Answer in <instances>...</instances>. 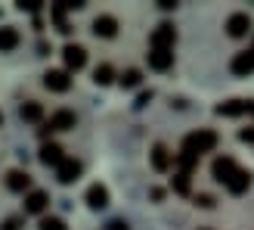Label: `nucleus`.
I'll use <instances>...</instances> for the list:
<instances>
[{
	"instance_id": "nucleus-3",
	"label": "nucleus",
	"mask_w": 254,
	"mask_h": 230,
	"mask_svg": "<svg viewBox=\"0 0 254 230\" xmlns=\"http://www.w3.org/2000/svg\"><path fill=\"white\" fill-rule=\"evenodd\" d=\"M62 59H65V69L68 72H81L87 66V50L81 44H65V50H62Z\"/></svg>"
},
{
	"instance_id": "nucleus-27",
	"label": "nucleus",
	"mask_w": 254,
	"mask_h": 230,
	"mask_svg": "<svg viewBox=\"0 0 254 230\" xmlns=\"http://www.w3.org/2000/svg\"><path fill=\"white\" fill-rule=\"evenodd\" d=\"M195 206H201V209H214V196L198 193V196H195Z\"/></svg>"
},
{
	"instance_id": "nucleus-16",
	"label": "nucleus",
	"mask_w": 254,
	"mask_h": 230,
	"mask_svg": "<svg viewBox=\"0 0 254 230\" xmlns=\"http://www.w3.org/2000/svg\"><path fill=\"white\" fill-rule=\"evenodd\" d=\"M93 34H96V37H115V34H118V19H112V16H96Z\"/></svg>"
},
{
	"instance_id": "nucleus-32",
	"label": "nucleus",
	"mask_w": 254,
	"mask_h": 230,
	"mask_svg": "<svg viewBox=\"0 0 254 230\" xmlns=\"http://www.w3.org/2000/svg\"><path fill=\"white\" fill-rule=\"evenodd\" d=\"M158 6H161V9H177L174 0H158Z\"/></svg>"
},
{
	"instance_id": "nucleus-14",
	"label": "nucleus",
	"mask_w": 254,
	"mask_h": 230,
	"mask_svg": "<svg viewBox=\"0 0 254 230\" xmlns=\"http://www.w3.org/2000/svg\"><path fill=\"white\" fill-rule=\"evenodd\" d=\"M171 66H174V50H152V53H149V69L168 72Z\"/></svg>"
},
{
	"instance_id": "nucleus-21",
	"label": "nucleus",
	"mask_w": 254,
	"mask_h": 230,
	"mask_svg": "<svg viewBox=\"0 0 254 230\" xmlns=\"http://www.w3.org/2000/svg\"><path fill=\"white\" fill-rule=\"evenodd\" d=\"M93 81H96L99 87L112 84V81H115V69H112L109 62H103V66H96V72H93Z\"/></svg>"
},
{
	"instance_id": "nucleus-2",
	"label": "nucleus",
	"mask_w": 254,
	"mask_h": 230,
	"mask_svg": "<svg viewBox=\"0 0 254 230\" xmlns=\"http://www.w3.org/2000/svg\"><path fill=\"white\" fill-rule=\"evenodd\" d=\"M174 44H177V28L171 22H161L152 31V50H174Z\"/></svg>"
},
{
	"instance_id": "nucleus-31",
	"label": "nucleus",
	"mask_w": 254,
	"mask_h": 230,
	"mask_svg": "<svg viewBox=\"0 0 254 230\" xmlns=\"http://www.w3.org/2000/svg\"><path fill=\"white\" fill-rule=\"evenodd\" d=\"M149 100H152V91H149V94H139V97H136V106H146Z\"/></svg>"
},
{
	"instance_id": "nucleus-23",
	"label": "nucleus",
	"mask_w": 254,
	"mask_h": 230,
	"mask_svg": "<svg viewBox=\"0 0 254 230\" xmlns=\"http://www.w3.org/2000/svg\"><path fill=\"white\" fill-rule=\"evenodd\" d=\"M171 184H174V193H180V196H189V174H183V171H177Z\"/></svg>"
},
{
	"instance_id": "nucleus-5",
	"label": "nucleus",
	"mask_w": 254,
	"mask_h": 230,
	"mask_svg": "<svg viewBox=\"0 0 254 230\" xmlns=\"http://www.w3.org/2000/svg\"><path fill=\"white\" fill-rule=\"evenodd\" d=\"M236 171H239V168H236V162H233L230 156H217V159H214V165H211L214 181H220V184H230V177H233Z\"/></svg>"
},
{
	"instance_id": "nucleus-8",
	"label": "nucleus",
	"mask_w": 254,
	"mask_h": 230,
	"mask_svg": "<svg viewBox=\"0 0 254 230\" xmlns=\"http://www.w3.org/2000/svg\"><path fill=\"white\" fill-rule=\"evenodd\" d=\"M6 187L12 190V193H31V174L22 171V168H12L6 174Z\"/></svg>"
},
{
	"instance_id": "nucleus-10",
	"label": "nucleus",
	"mask_w": 254,
	"mask_h": 230,
	"mask_svg": "<svg viewBox=\"0 0 254 230\" xmlns=\"http://www.w3.org/2000/svg\"><path fill=\"white\" fill-rule=\"evenodd\" d=\"M47 206H50V193H47V190H31V193L25 196V212H28V215H41Z\"/></svg>"
},
{
	"instance_id": "nucleus-9",
	"label": "nucleus",
	"mask_w": 254,
	"mask_h": 230,
	"mask_svg": "<svg viewBox=\"0 0 254 230\" xmlns=\"http://www.w3.org/2000/svg\"><path fill=\"white\" fill-rule=\"evenodd\" d=\"M74 124H78V118H74L71 109H56L50 115V131H71Z\"/></svg>"
},
{
	"instance_id": "nucleus-29",
	"label": "nucleus",
	"mask_w": 254,
	"mask_h": 230,
	"mask_svg": "<svg viewBox=\"0 0 254 230\" xmlns=\"http://www.w3.org/2000/svg\"><path fill=\"white\" fill-rule=\"evenodd\" d=\"M239 140H242V143H254V127H242V131H239Z\"/></svg>"
},
{
	"instance_id": "nucleus-6",
	"label": "nucleus",
	"mask_w": 254,
	"mask_h": 230,
	"mask_svg": "<svg viewBox=\"0 0 254 230\" xmlns=\"http://www.w3.org/2000/svg\"><path fill=\"white\" fill-rule=\"evenodd\" d=\"M233 75H239V78H248V75L254 72V47L251 50H242V53H236L233 62H230Z\"/></svg>"
},
{
	"instance_id": "nucleus-7",
	"label": "nucleus",
	"mask_w": 254,
	"mask_h": 230,
	"mask_svg": "<svg viewBox=\"0 0 254 230\" xmlns=\"http://www.w3.org/2000/svg\"><path fill=\"white\" fill-rule=\"evenodd\" d=\"M251 28V16L248 12H233L230 19H226V34L230 37H245Z\"/></svg>"
},
{
	"instance_id": "nucleus-18",
	"label": "nucleus",
	"mask_w": 254,
	"mask_h": 230,
	"mask_svg": "<svg viewBox=\"0 0 254 230\" xmlns=\"http://www.w3.org/2000/svg\"><path fill=\"white\" fill-rule=\"evenodd\" d=\"M19 31L12 28V25H3V28H0V53H9V50H16L19 47Z\"/></svg>"
},
{
	"instance_id": "nucleus-26",
	"label": "nucleus",
	"mask_w": 254,
	"mask_h": 230,
	"mask_svg": "<svg viewBox=\"0 0 254 230\" xmlns=\"http://www.w3.org/2000/svg\"><path fill=\"white\" fill-rule=\"evenodd\" d=\"M19 9L22 12H37L41 9V0H19Z\"/></svg>"
},
{
	"instance_id": "nucleus-30",
	"label": "nucleus",
	"mask_w": 254,
	"mask_h": 230,
	"mask_svg": "<svg viewBox=\"0 0 254 230\" xmlns=\"http://www.w3.org/2000/svg\"><path fill=\"white\" fill-rule=\"evenodd\" d=\"M106 230H130V227H127L124 221H109V227Z\"/></svg>"
},
{
	"instance_id": "nucleus-35",
	"label": "nucleus",
	"mask_w": 254,
	"mask_h": 230,
	"mask_svg": "<svg viewBox=\"0 0 254 230\" xmlns=\"http://www.w3.org/2000/svg\"><path fill=\"white\" fill-rule=\"evenodd\" d=\"M0 124H3V112H0Z\"/></svg>"
},
{
	"instance_id": "nucleus-22",
	"label": "nucleus",
	"mask_w": 254,
	"mask_h": 230,
	"mask_svg": "<svg viewBox=\"0 0 254 230\" xmlns=\"http://www.w3.org/2000/svg\"><path fill=\"white\" fill-rule=\"evenodd\" d=\"M19 115H22L25 121H41V118H44V106H41V103H22Z\"/></svg>"
},
{
	"instance_id": "nucleus-33",
	"label": "nucleus",
	"mask_w": 254,
	"mask_h": 230,
	"mask_svg": "<svg viewBox=\"0 0 254 230\" xmlns=\"http://www.w3.org/2000/svg\"><path fill=\"white\" fill-rule=\"evenodd\" d=\"M149 196H152V199H161V196H164V190H158V187H152V190H149Z\"/></svg>"
},
{
	"instance_id": "nucleus-25",
	"label": "nucleus",
	"mask_w": 254,
	"mask_h": 230,
	"mask_svg": "<svg viewBox=\"0 0 254 230\" xmlns=\"http://www.w3.org/2000/svg\"><path fill=\"white\" fill-rule=\"evenodd\" d=\"M41 230H68V227H65V221H62V218H53V215H50V218L41 221Z\"/></svg>"
},
{
	"instance_id": "nucleus-17",
	"label": "nucleus",
	"mask_w": 254,
	"mask_h": 230,
	"mask_svg": "<svg viewBox=\"0 0 254 230\" xmlns=\"http://www.w3.org/2000/svg\"><path fill=\"white\" fill-rule=\"evenodd\" d=\"M171 165H174V156H171L168 149H164L161 143L152 146V168H155V171H168Z\"/></svg>"
},
{
	"instance_id": "nucleus-4",
	"label": "nucleus",
	"mask_w": 254,
	"mask_h": 230,
	"mask_svg": "<svg viewBox=\"0 0 254 230\" xmlns=\"http://www.w3.org/2000/svg\"><path fill=\"white\" fill-rule=\"evenodd\" d=\"M44 87H47V91H53V94H65L68 87H71L68 72H62V69H50V72L44 75Z\"/></svg>"
},
{
	"instance_id": "nucleus-34",
	"label": "nucleus",
	"mask_w": 254,
	"mask_h": 230,
	"mask_svg": "<svg viewBox=\"0 0 254 230\" xmlns=\"http://www.w3.org/2000/svg\"><path fill=\"white\" fill-rule=\"evenodd\" d=\"M248 115H254V100H248Z\"/></svg>"
},
{
	"instance_id": "nucleus-36",
	"label": "nucleus",
	"mask_w": 254,
	"mask_h": 230,
	"mask_svg": "<svg viewBox=\"0 0 254 230\" xmlns=\"http://www.w3.org/2000/svg\"><path fill=\"white\" fill-rule=\"evenodd\" d=\"M198 230H211V227H198Z\"/></svg>"
},
{
	"instance_id": "nucleus-19",
	"label": "nucleus",
	"mask_w": 254,
	"mask_h": 230,
	"mask_svg": "<svg viewBox=\"0 0 254 230\" xmlns=\"http://www.w3.org/2000/svg\"><path fill=\"white\" fill-rule=\"evenodd\" d=\"M214 112L226 115V118H236V115H245L248 112V100H230V103H220Z\"/></svg>"
},
{
	"instance_id": "nucleus-1",
	"label": "nucleus",
	"mask_w": 254,
	"mask_h": 230,
	"mask_svg": "<svg viewBox=\"0 0 254 230\" xmlns=\"http://www.w3.org/2000/svg\"><path fill=\"white\" fill-rule=\"evenodd\" d=\"M217 146V134L208 131V127H198V131L183 137V152H192V156H201V152H211Z\"/></svg>"
},
{
	"instance_id": "nucleus-28",
	"label": "nucleus",
	"mask_w": 254,
	"mask_h": 230,
	"mask_svg": "<svg viewBox=\"0 0 254 230\" xmlns=\"http://www.w3.org/2000/svg\"><path fill=\"white\" fill-rule=\"evenodd\" d=\"M19 227H22V218H6L0 224V230H19Z\"/></svg>"
},
{
	"instance_id": "nucleus-12",
	"label": "nucleus",
	"mask_w": 254,
	"mask_h": 230,
	"mask_svg": "<svg viewBox=\"0 0 254 230\" xmlns=\"http://www.w3.org/2000/svg\"><path fill=\"white\" fill-rule=\"evenodd\" d=\"M56 177H59V184H74L81 177V162L78 159H65L56 168Z\"/></svg>"
},
{
	"instance_id": "nucleus-15",
	"label": "nucleus",
	"mask_w": 254,
	"mask_h": 230,
	"mask_svg": "<svg viewBox=\"0 0 254 230\" xmlns=\"http://www.w3.org/2000/svg\"><path fill=\"white\" fill-rule=\"evenodd\" d=\"M41 162L47 165V168H59V165L65 162V156H62V146H56V143H44V146H41Z\"/></svg>"
},
{
	"instance_id": "nucleus-24",
	"label": "nucleus",
	"mask_w": 254,
	"mask_h": 230,
	"mask_svg": "<svg viewBox=\"0 0 254 230\" xmlns=\"http://www.w3.org/2000/svg\"><path fill=\"white\" fill-rule=\"evenodd\" d=\"M121 87H139V81H143V75H139V69H127L124 75H121Z\"/></svg>"
},
{
	"instance_id": "nucleus-11",
	"label": "nucleus",
	"mask_w": 254,
	"mask_h": 230,
	"mask_svg": "<svg viewBox=\"0 0 254 230\" xmlns=\"http://www.w3.org/2000/svg\"><path fill=\"white\" fill-rule=\"evenodd\" d=\"M87 206H90L93 212H99V209H106L109 206V190L103 187V184H93V187H87Z\"/></svg>"
},
{
	"instance_id": "nucleus-20",
	"label": "nucleus",
	"mask_w": 254,
	"mask_h": 230,
	"mask_svg": "<svg viewBox=\"0 0 254 230\" xmlns=\"http://www.w3.org/2000/svg\"><path fill=\"white\" fill-rule=\"evenodd\" d=\"M174 165H177L183 174H192V168L198 165V156H192V152H177V156H174Z\"/></svg>"
},
{
	"instance_id": "nucleus-13",
	"label": "nucleus",
	"mask_w": 254,
	"mask_h": 230,
	"mask_svg": "<svg viewBox=\"0 0 254 230\" xmlns=\"http://www.w3.org/2000/svg\"><path fill=\"white\" fill-rule=\"evenodd\" d=\"M251 177H254V174H251L248 168H239V171H236V174L230 177V184H226V190H230L233 196H242L245 190L251 187Z\"/></svg>"
}]
</instances>
